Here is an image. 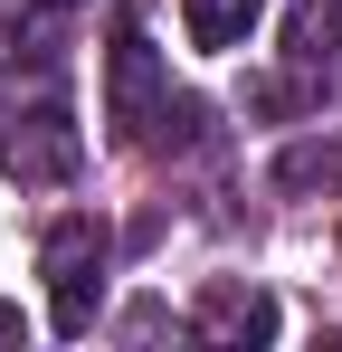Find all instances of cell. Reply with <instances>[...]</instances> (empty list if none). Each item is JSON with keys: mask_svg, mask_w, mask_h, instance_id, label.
I'll return each instance as SVG.
<instances>
[{"mask_svg": "<svg viewBox=\"0 0 342 352\" xmlns=\"http://www.w3.org/2000/svg\"><path fill=\"white\" fill-rule=\"evenodd\" d=\"M38 10H76V0H38Z\"/></svg>", "mask_w": 342, "mask_h": 352, "instance_id": "obj_8", "label": "cell"}, {"mask_svg": "<svg viewBox=\"0 0 342 352\" xmlns=\"http://www.w3.org/2000/svg\"><path fill=\"white\" fill-rule=\"evenodd\" d=\"M76 115L67 105H29V115L10 124V143H0V172L10 181H38V190H57V181H76Z\"/></svg>", "mask_w": 342, "mask_h": 352, "instance_id": "obj_3", "label": "cell"}, {"mask_svg": "<svg viewBox=\"0 0 342 352\" xmlns=\"http://www.w3.org/2000/svg\"><path fill=\"white\" fill-rule=\"evenodd\" d=\"M105 219H86V210H67L38 248V267H48V324L57 333H95V305H105Z\"/></svg>", "mask_w": 342, "mask_h": 352, "instance_id": "obj_1", "label": "cell"}, {"mask_svg": "<svg viewBox=\"0 0 342 352\" xmlns=\"http://www.w3.org/2000/svg\"><path fill=\"white\" fill-rule=\"evenodd\" d=\"M19 333H29V324H19V305H0V343H19Z\"/></svg>", "mask_w": 342, "mask_h": 352, "instance_id": "obj_7", "label": "cell"}, {"mask_svg": "<svg viewBox=\"0 0 342 352\" xmlns=\"http://www.w3.org/2000/svg\"><path fill=\"white\" fill-rule=\"evenodd\" d=\"M200 333H219V343H276V295L209 286V295H200Z\"/></svg>", "mask_w": 342, "mask_h": 352, "instance_id": "obj_4", "label": "cell"}, {"mask_svg": "<svg viewBox=\"0 0 342 352\" xmlns=\"http://www.w3.org/2000/svg\"><path fill=\"white\" fill-rule=\"evenodd\" d=\"M285 38H295V48H285V58L304 67V76H314V67H333V38H342V10H333V0H304V10H295V29H285Z\"/></svg>", "mask_w": 342, "mask_h": 352, "instance_id": "obj_6", "label": "cell"}, {"mask_svg": "<svg viewBox=\"0 0 342 352\" xmlns=\"http://www.w3.org/2000/svg\"><path fill=\"white\" fill-rule=\"evenodd\" d=\"M257 19H266V0H181L190 48H247V38H257Z\"/></svg>", "mask_w": 342, "mask_h": 352, "instance_id": "obj_5", "label": "cell"}, {"mask_svg": "<svg viewBox=\"0 0 342 352\" xmlns=\"http://www.w3.org/2000/svg\"><path fill=\"white\" fill-rule=\"evenodd\" d=\"M171 76H162V48L143 38V19H114V48H105V124L124 143H143V124L162 115Z\"/></svg>", "mask_w": 342, "mask_h": 352, "instance_id": "obj_2", "label": "cell"}]
</instances>
